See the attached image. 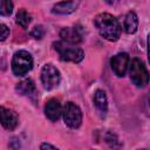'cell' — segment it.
Returning a JSON list of instances; mask_svg holds the SVG:
<instances>
[{
    "instance_id": "15",
    "label": "cell",
    "mask_w": 150,
    "mask_h": 150,
    "mask_svg": "<svg viewBox=\"0 0 150 150\" xmlns=\"http://www.w3.org/2000/svg\"><path fill=\"white\" fill-rule=\"evenodd\" d=\"M15 21H16V23H18L19 26H21L22 28L26 29V28L28 27V25L30 23V15H29L23 8H21V9H19L18 13H16Z\"/></svg>"
},
{
    "instance_id": "11",
    "label": "cell",
    "mask_w": 150,
    "mask_h": 150,
    "mask_svg": "<svg viewBox=\"0 0 150 150\" xmlns=\"http://www.w3.org/2000/svg\"><path fill=\"white\" fill-rule=\"evenodd\" d=\"M77 8V4L73 0H64V1H60L57 4H55L53 6L52 12L55 14H70L73 12H75Z\"/></svg>"
},
{
    "instance_id": "22",
    "label": "cell",
    "mask_w": 150,
    "mask_h": 150,
    "mask_svg": "<svg viewBox=\"0 0 150 150\" xmlns=\"http://www.w3.org/2000/svg\"><path fill=\"white\" fill-rule=\"evenodd\" d=\"M149 105H150V93H149Z\"/></svg>"
},
{
    "instance_id": "12",
    "label": "cell",
    "mask_w": 150,
    "mask_h": 150,
    "mask_svg": "<svg viewBox=\"0 0 150 150\" xmlns=\"http://www.w3.org/2000/svg\"><path fill=\"white\" fill-rule=\"evenodd\" d=\"M15 90L20 94V95H26V96H32L36 93V88L35 84L32 80L26 79L21 82H19L15 87Z\"/></svg>"
},
{
    "instance_id": "7",
    "label": "cell",
    "mask_w": 150,
    "mask_h": 150,
    "mask_svg": "<svg viewBox=\"0 0 150 150\" xmlns=\"http://www.w3.org/2000/svg\"><path fill=\"white\" fill-rule=\"evenodd\" d=\"M111 69L118 77H123L125 75L127 69L129 68V55L127 53H118L110 60Z\"/></svg>"
},
{
    "instance_id": "2",
    "label": "cell",
    "mask_w": 150,
    "mask_h": 150,
    "mask_svg": "<svg viewBox=\"0 0 150 150\" xmlns=\"http://www.w3.org/2000/svg\"><path fill=\"white\" fill-rule=\"evenodd\" d=\"M54 48L57 50L61 61H70V62L79 63L84 57V53L81 48L75 47L73 43H68L66 41L55 42Z\"/></svg>"
},
{
    "instance_id": "3",
    "label": "cell",
    "mask_w": 150,
    "mask_h": 150,
    "mask_svg": "<svg viewBox=\"0 0 150 150\" xmlns=\"http://www.w3.org/2000/svg\"><path fill=\"white\" fill-rule=\"evenodd\" d=\"M129 75L132 83L138 88L145 87L150 81L148 69L139 59H132L129 63Z\"/></svg>"
},
{
    "instance_id": "4",
    "label": "cell",
    "mask_w": 150,
    "mask_h": 150,
    "mask_svg": "<svg viewBox=\"0 0 150 150\" xmlns=\"http://www.w3.org/2000/svg\"><path fill=\"white\" fill-rule=\"evenodd\" d=\"M33 67V57L27 50H19L12 59V70L16 76L26 75Z\"/></svg>"
},
{
    "instance_id": "9",
    "label": "cell",
    "mask_w": 150,
    "mask_h": 150,
    "mask_svg": "<svg viewBox=\"0 0 150 150\" xmlns=\"http://www.w3.org/2000/svg\"><path fill=\"white\" fill-rule=\"evenodd\" d=\"M62 111H63L62 110V107H61L59 100H56V98L49 100L46 103V105H45V114H46L47 118L50 120V121H53V122L54 121H57L60 118Z\"/></svg>"
},
{
    "instance_id": "10",
    "label": "cell",
    "mask_w": 150,
    "mask_h": 150,
    "mask_svg": "<svg viewBox=\"0 0 150 150\" xmlns=\"http://www.w3.org/2000/svg\"><path fill=\"white\" fill-rule=\"evenodd\" d=\"M60 36L62 38L63 41L68 42V43H80L82 41V35L80 33V30L75 27H64L61 29L60 32Z\"/></svg>"
},
{
    "instance_id": "21",
    "label": "cell",
    "mask_w": 150,
    "mask_h": 150,
    "mask_svg": "<svg viewBox=\"0 0 150 150\" xmlns=\"http://www.w3.org/2000/svg\"><path fill=\"white\" fill-rule=\"evenodd\" d=\"M115 1H117V0H105V2H108V4H114Z\"/></svg>"
},
{
    "instance_id": "5",
    "label": "cell",
    "mask_w": 150,
    "mask_h": 150,
    "mask_svg": "<svg viewBox=\"0 0 150 150\" xmlns=\"http://www.w3.org/2000/svg\"><path fill=\"white\" fill-rule=\"evenodd\" d=\"M63 121L64 123L71 128V129H77L81 123H82V111L73 102H67L63 107Z\"/></svg>"
},
{
    "instance_id": "19",
    "label": "cell",
    "mask_w": 150,
    "mask_h": 150,
    "mask_svg": "<svg viewBox=\"0 0 150 150\" xmlns=\"http://www.w3.org/2000/svg\"><path fill=\"white\" fill-rule=\"evenodd\" d=\"M40 149H56V146L52 145V144H48V143H42L40 145Z\"/></svg>"
},
{
    "instance_id": "20",
    "label": "cell",
    "mask_w": 150,
    "mask_h": 150,
    "mask_svg": "<svg viewBox=\"0 0 150 150\" xmlns=\"http://www.w3.org/2000/svg\"><path fill=\"white\" fill-rule=\"evenodd\" d=\"M148 59L150 62V34L148 35Z\"/></svg>"
},
{
    "instance_id": "1",
    "label": "cell",
    "mask_w": 150,
    "mask_h": 150,
    "mask_svg": "<svg viewBox=\"0 0 150 150\" xmlns=\"http://www.w3.org/2000/svg\"><path fill=\"white\" fill-rule=\"evenodd\" d=\"M94 25L102 38L108 41H117L121 36L122 27L118 20L109 13H100L94 19Z\"/></svg>"
},
{
    "instance_id": "8",
    "label": "cell",
    "mask_w": 150,
    "mask_h": 150,
    "mask_svg": "<svg viewBox=\"0 0 150 150\" xmlns=\"http://www.w3.org/2000/svg\"><path fill=\"white\" fill-rule=\"evenodd\" d=\"M0 111H1L0 114H1V124H2V127L7 130H14L19 124L18 114L14 110L7 109L5 107H1Z\"/></svg>"
},
{
    "instance_id": "17",
    "label": "cell",
    "mask_w": 150,
    "mask_h": 150,
    "mask_svg": "<svg viewBox=\"0 0 150 150\" xmlns=\"http://www.w3.org/2000/svg\"><path fill=\"white\" fill-rule=\"evenodd\" d=\"M30 35H32L34 39H42V36L45 35V29H43V27H42L41 25L35 26V27L32 29Z\"/></svg>"
},
{
    "instance_id": "16",
    "label": "cell",
    "mask_w": 150,
    "mask_h": 150,
    "mask_svg": "<svg viewBox=\"0 0 150 150\" xmlns=\"http://www.w3.org/2000/svg\"><path fill=\"white\" fill-rule=\"evenodd\" d=\"M13 12V2L12 0H0V13L4 16L11 15Z\"/></svg>"
},
{
    "instance_id": "18",
    "label": "cell",
    "mask_w": 150,
    "mask_h": 150,
    "mask_svg": "<svg viewBox=\"0 0 150 150\" xmlns=\"http://www.w3.org/2000/svg\"><path fill=\"white\" fill-rule=\"evenodd\" d=\"M9 35V29L7 28L6 25L1 23V41H5Z\"/></svg>"
},
{
    "instance_id": "13",
    "label": "cell",
    "mask_w": 150,
    "mask_h": 150,
    "mask_svg": "<svg viewBox=\"0 0 150 150\" xmlns=\"http://www.w3.org/2000/svg\"><path fill=\"white\" fill-rule=\"evenodd\" d=\"M138 28V18L135 12H129L124 19V30L128 34H134Z\"/></svg>"
},
{
    "instance_id": "6",
    "label": "cell",
    "mask_w": 150,
    "mask_h": 150,
    "mask_svg": "<svg viewBox=\"0 0 150 150\" xmlns=\"http://www.w3.org/2000/svg\"><path fill=\"white\" fill-rule=\"evenodd\" d=\"M61 81L60 71L56 67H54L52 63H47L41 69V82L43 84V88L47 90H50L59 86Z\"/></svg>"
},
{
    "instance_id": "14",
    "label": "cell",
    "mask_w": 150,
    "mask_h": 150,
    "mask_svg": "<svg viewBox=\"0 0 150 150\" xmlns=\"http://www.w3.org/2000/svg\"><path fill=\"white\" fill-rule=\"evenodd\" d=\"M94 103H95V107L102 112V114H105L107 110H108V100H107V95L103 90L101 89H97L94 94Z\"/></svg>"
}]
</instances>
